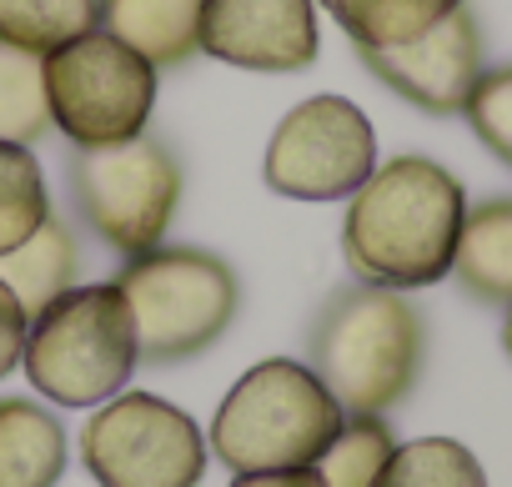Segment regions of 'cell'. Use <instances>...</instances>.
Here are the masks:
<instances>
[{
    "instance_id": "6da1fadb",
    "label": "cell",
    "mask_w": 512,
    "mask_h": 487,
    "mask_svg": "<svg viewBox=\"0 0 512 487\" xmlns=\"http://www.w3.org/2000/svg\"><path fill=\"white\" fill-rule=\"evenodd\" d=\"M467 216L462 181L432 156H392L347 196L342 257L357 282L417 292L452 272Z\"/></svg>"
},
{
    "instance_id": "7a4b0ae2",
    "label": "cell",
    "mask_w": 512,
    "mask_h": 487,
    "mask_svg": "<svg viewBox=\"0 0 512 487\" xmlns=\"http://www.w3.org/2000/svg\"><path fill=\"white\" fill-rule=\"evenodd\" d=\"M427 327L422 312L392 287H342L327 297L307 332V367L327 382L347 417L392 412L422 377Z\"/></svg>"
},
{
    "instance_id": "3957f363",
    "label": "cell",
    "mask_w": 512,
    "mask_h": 487,
    "mask_svg": "<svg viewBox=\"0 0 512 487\" xmlns=\"http://www.w3.org/2000/svg\"><path fill=\"white\" fill-rule=\"evenodd\" d=\"M347 412L327 392V382L292 357H267L236 377L221 397L206 447L231 472H277V467H317L337 442Z\"/></svg>"
},
{
    "instance_id": "277c9868",
    "label": "cell",
    "mask_w": 512,
    "mask_h": 487,
    "mask_svg": "<svg viewBox=\"0 0 512 487\" xmlns=\"http://www.w3.org/2000/svg\"><path fill=\"white\" fill-rule=\"evenodd\" d=\"M116 287L131 307L136 357L151 367L201 357L221 342L241 307L236 272L206 247H151L141 257H126Z\"/></svg>"
},
{
    "instance_id": "5b68a950",
    "label": "cell",
    "mask_w": 512,
    "mask_h": 487,
    "mask_svg": "<svg viewBox=\"0 0 512 487\" xmlns=\"http://www.w3.org/2000/svg\"><path fill=\"white\" fill-rule=\"evenodd\" d=\"M136 327L116 282L71 287L31 317L21 367L56 407H101L136 372Z\"/></svg>"
},
{
    "instance_id": "8992f818",
    "label": "cell",
    "mask_w": 512,
    "mask_h": 487,
    "mask_svg": "<svg viewBox=\"0 0 512 487\" xmlns=\"http://www.w3.org/2000/svg\"><path fill=\"white\" fill-rule=\"evenodd\" d=\"M51 126L76 146H121L146 136L156 111V66L106 31H86L41 56Z\"/></svg>"
},
{
    "instance_id": "52a82bcc",
    "label": "cell",
    "mask_w": 512,
    "mask_h": 487,
    "mask_svg": "<svg viewBox=\"0 0 512 487\" xmlns=\"http://www.w3.org/2000/svg\"><path fill=\"white\" fill-rule=\"evenodd\" d=\"M66 186H71V201H76L81 221L91 226V236H101L121 257H141V252L161 247V236L176 216L181 166L161 141L131 136L121 146L76 151Z\"/></svg>"
},
{
    "instance_id": "ba28073f",
    "label": "cell",
    "mask_w": 512,
    "mask_h": 487,
    "mask_svg": "<svg viewBox=\"0 0 512 487\" xmlns=\"http://www.w3.org/2000/svg\"><path fill=\"white\" fill-rule=\"evenodd\" d=\"M206 432L156 392H116L81 427V462L101 487H196Z\"/></svg>"
},
{
    "instance_id": "9c48e42d",
    "label": "cell",
    "mask_w": 512,
    "mask_h": 487,
    "mask_svg": "<svg viewBox=\"0 0 512 487\" xmlns=\"http://www.w3.org/2000/svg\"><path fill=\"white\" fill-rule=\"evenodd\" d=\"M377 166V131L347 96H312L292 106L272 141L262 176L292 201H347Z\"/></svg>"
},
{
    "instance_id": "30bf717a",
    "label": "cell",
    "mask_w": 512,
    "mask_h": 487,
    "mask_svg": "<svg viewBox=\"0 0 512 487\" xmlns=\"http://www.w3.org/2000/svg\"><path fill=\"white\" fill-rule=\"evenodd\" d=\"M201 51L236 71L297 76L322 51L317 0H201Z\"/></svg>"
},
{
    "instance_id": "8fae6325",
    "label": "cell",
    "mask_w": 512,
    "mask_h": 487,
    "mask_svg": "<svg viewBox=\"0 0 512 487\" xmlns=\"http://www.w3.org/2000/svg\"><path fill=\"white\" fill-rule=\"evenodd\" d=\"M362 66L397 91L402 101H412L427 116H457L482 76V31L477 16L462 0L457 11H447L427 36L392 46V51H357Z\"/></svg>"
},
{
    "instance_id": "7c38bea8",
    "label": "cell",
    "mask_w": 512,
    "mask_h": 487,
    "mask_svg": "<svg viewBox=\"0 0 512 487\" xmlns=\"http://www.w3.org/2000/svg\"><path fill=\"white\" fill-rule=\"evenodd\" d=\"M96 31L171 71L201 51V0H96Z\"/></svg>"
},
{
    "instance_id": "4fadbf2b",
    "label": "cell",
    "mask_w": 512,
    "mask_h": 487,
    "mask_svg": "<svg viewBox=\"0 0 512 487\" xmlns=\"http://www.w3.org/2000/svg\"><path fill=\"white\" fill-rule=\"evenodd\" d=\"M452 272L467 297L512 307V196L467 206L462 231H457V252H452Z\"/></svg>"
},
{
    "instance_id": "5bb4252c",
    "label": "cell",
    "mask_w": 512,
    "mask_h": 487,
    "mask_svg": "<svg viewBox=\"0 0 512 487\" xmlns=\"http://www.w3.org/2000/svg\"><path fill=\"white\" fill-rule=\"evenodd\" d=\"M81 277V252H76V231L66 216H46L16 252L0 257V282H6L21 302L26 317L46 312L56 297H66Z\"/></svg>"
},
{
    "instance_id": "9a60e30c",
    "label": "cell",
    "mask_w": 512,
    "mask_h": 487,
    "mask_svg": "<svg viewBox=\"0 0 512 487\" xmlns=\"http://www.w3.org/2000/svg\"><path fill=\"white\" fill-rule=\"evenodd\" d=\"M66 472V427L31 397H0V487H56Z\"/></svg>"
},
{
    "instance_id": "2e32d148",
    "label": "cell",
    "mask_w": 512,
    "mask_h": 487,
    "mask_svg": "<svg viewBox=\"0 0 512 487\" xmlns=\"http://www.w3.org/2000/svg\"><path fill=\"white\" fill-rule=\"evenodd\" d=\"M462 0H322V11L347 31L357 51H392L427 36Z\"/></svg>"
},
{
    "instance_id": "e0dca14e",
    "label": "cell",
    "mask_w": 512,
    "mask_h": 487,
    "mask_svg": "<svg viewBox=\"0 0 512 487\" xmlns=\"http://www.w3.org/2000/svg\"><path fill=\"white\" fill-rule=\"evenodd\" d=\"M372 487H487V472L457 437H412L387 452Z\"/></svg>"
},
{
    "instance_id": "ac0fdd59",
    "label": "cell",
    "mask_w": 512,
    "mask_h": 487,
    "mask_svg": "<svg viewBox=\"0 0 512 487\" xmlns=\"http://www.w3.org/2000/svg\"><path fill=\"white\" fill-rule=\"evenodd\" d=\"M46 131H51V106H46L41 56L0 41V141L36 146Z\"/></svg>"
},
{
    "instance_id": "d6986e66",
    "label": "cell",
    "mask_w": 512,
    "mask_h": 487,
    "mask_svg": "<svg viewBox=\"0 0 512 487\" xmlns=\"http://www.w3.org/2000/svg\"><path fill=\"white\" fill-rule=\"evenodd\" d=\"M96 31V0H0V41L46 56Z\"/></svg>"
},
{
    "instance_id": "ffe728a7",
    "label": "cell",
    "mask_w": 512,
    "mask_h": 487,
    "mask_svg": "<svg viewBox=\"0 0 512 487\" xmlns=\"http://www.w3.org/2000/svg\"><path fill=\"white\" fill-rule=\"evenodd\" d=\"M46 216H51V191L36 166V151L0 141V257L16 252Z\"/></svg>"
},
{
    "instance_id": "44dd1931",
    "label": "cell",
    "mask_w": 512,
    "mask_h": 487,
    "mask_svg": "<svg viewBox=\"0 0 512 487\" xmlns=\"http://www.w3.org/2000/svg\"><path fill=\"white\" fill-rule=\"evenodd\" d=\"M392 447H397V437L382 417H347L337 442L322 452L317 472L327 487H372V477L382 472Z\"/></svg>"
},
{
    "instance_id": "7402d4cb",
    "label": "cell",
    "mask_w": 512,
    "mask_h": 487,
    "mask_svg": "<svg viewBox=\"0 0 512 487\" xmlns=\"http://www.w3.org/2000/svg\"><path fill=\"white\" fill-rule=\"evenodd\" d=\"M472 136L502 161L512 166V66H497V71H482L467 106H462Z\"/></svg>"
},
{
    "instance_id": "603a6c76",
    "label": "cell",
    "mask_w": 512,
    "mask_h": 487,
    "mask_svg": "<svg viewBox=\"0 0 512 487\" xmlns=\"http://www.w3.org/2000/svg\"><path fill=\"white\" fill-rule=\"evenodd\" d=\"M26 327H31V317L21 312V302H16V292L0 282V377H11L16 367H21V347H26Z\"/></svg>"
},
{
    "instance_id": "cb8c5ba5",
    "label": "cell",
    "mask_w": 512,
    "mask_h": 487,
    "mask_svg": "<svg viewBox=\"0 0 512 487\" xmlns=\"http://www.w3.org/2000/svg\"><path fill=\"white\" fill-rule=\"evenodd\" d=\"M231 487H327L317 467H277V472H236Z\"/></svg>"
},
{
    "instance_id": "d4e9b609",
    "label": "cell",
    "mask_w": 512,
    "mask_h": 487,
    "mask_svg": "<svg viewBox=\"0 0 512 487\" xmlns=\"http://www.w3.org/2000/svg\"><path fill=\"white\" fill-rule=\"evenodd\" d=\"M502 347H507V357H512V307H507V322H502Z\"/></svg>"
}]
</instances>
